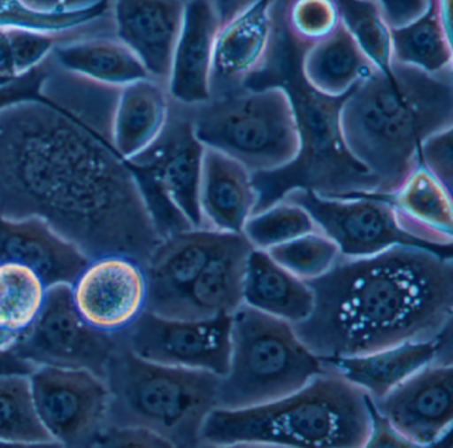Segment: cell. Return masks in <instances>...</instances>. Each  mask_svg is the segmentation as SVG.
I'll return each mask as SVG.
<instances>
[{"instance_id":"6da1fadb","label":"cell","mask_w":453,"mask_h":448,"mask_svg":"<svg viewBox=\"0 0 453 448\" xmlns=\"http://www.w3.org/2000/svg\"><path fill=\"white\" fill-rule=\"evenodd\" d=\"M119 89L49 58L39 97L0 110V214L42 220L89 259L124 254L144 266L161 237L113 145Z\"/></svg>"},{"instance_id":"8d00e7d4","label":"cell","mask_w":453,"mask_h":448,"mask_svg":"<svg viewBox=\"0 0 453 448\" xmlns=\"http://www.w3.org/2000/svg\"><path fill=\"white\" fill-rule=\"evenodd\" d=\"M266 251L283 269L304 282L322 277L342 257L338 246L320 232L307 233Z\"/></svg>"},{"instance_id":"7402d4cb","label":"cell","mask_w":453,"mask_h":448,"mask_svg":"<svg viewBox=\"0 0 453 448\" xmlns=\"http://www.w3.org/2000/svg\"><path fill=\"white\" fill-rule=\"evenodd\" d=\"M251 249L253 246L243 235L227 233L168 317L184 320L232 317L243 305V277Z\"/></svg>"},{"instance_id":"74e56055","label":"cell","mask_w":453,"mask_h":448,"mask_svg":"<svg viewBox=\"0 0 453 448\" xmlns=\"http://www.w3.org/2000/svg\"><path fill=\"white\" fill-rule=\"evenodd\" d=\"M452 132L453 128H448L432 135L418 150V164L449 192L453 184Z\"/></svg>"},{"instance_id":"d6986e66","label":"cell","mask_w":453,"mask_h":448,"mask_svg":"<svg viewBox=\"0 0 453 448\" xmlns=\"http://www.w3.org/2000/svg\"><path fill=\"white\" fill-rule=\"evenodd\" d=\"M88 261L78 246L42 220L0 214V262L30 267L47 288L73 285Z\"/></svg>"},{"instance_id":"8992f818","label":"cell","mask_w":453,"mask_h":448,"mask_svg":"<svg viewBox=\"0 0 453 448\" xmlns=\"http://www.w3.org/2000/svg\"><path fill=\"white\" fill-rule=\"evenodd\" d=\"M221 376L142 359L126 344L105 371L111 392L107 426L150 429L169 447H201V431L217 408Z\"/></svg>"},{"instance_id":"30bf717a","label":"cell","mask_w":453,"mask_h":448,"mask_svg":"<svg viewBox=\"0 0 453 448\" xmlns=\"http://www.w3.org/2000/svg\"><path fill=\"white\" fill-rule=\"evenodd\" d=\"M123 344V333H103L79 314L70 285H55L47 288L38 318L12 349L35 367L81 368L104 379Z\"/></svg>"},{"instance_id":"9c48e42d","label":"cell","mask_w":453,"mask_h":448,"mask_svg":"<svg viewBox=\"0 0 453 448\" xmlns=\"http://www.w3.org/2000/svg\"><path fill=\"white\" fill-rule=\"evenodd\" d=\"M203 152L189 105L172 100L168 121L157 139L126 161L147 205L174 206L193 228H203L198 196Z\"/></svg>"},{"instance_id":"d4e9b609","label":"cell","mask_w":453,"mask_h":448,"mask_svg":"<svg viewBox=\"0 0 453 448\" xmlns=\"http://www.w3.org/2000/svg\"><path fill=\"white\" fill-rule=\"evenodd\" d=\"M166 84L152 78L119 89L112 118V142L124 160L150 147L163 131L171 112Z\"/></svg>"},{"instance_id":"44dd1931","label":"cell","mask_w":453,"mask_h":448,"mask_svg":"<svg viewBox=\"0 0 453 448\" xmlns=\"http://www.w3.org/2000/svg\"><path fill=\"white\" fill-rule=\"evenodd\" d=\"M219 30L209 0H188L166 81L174 102L196 105L211 99V60Z\"/></svg>"},{"instance_id":"2e32d148","label":"cell","mask_w":453,"mask_h":448,"mask_svg":"<svg viewBox=\"0 0 453 448\" xmlns=\"http://www.w3.org/2000/svg\"><path fill=\"white\" fill-rule=\"evenodd\" d=\"M275 34V0H259L219 27L211 60V97L248 86L261 73Z\"/></svg>"},{"instance_id":"484cf974","label":"cell","mask_w":453,"mask_h":448,"mask_svg":"<svg viewBox=\"0 0 453 448\" xmlns=\"http://www.w3.org/2000/svg\"><path fill=\"white\" fill-rule=\"evenodd\" d=\"M243 305L291 325L309 317L314 294L304 281L278 265L270 254L251 249L243 277Z\"/></svg>"},{"instance_id":"7a4b0ae2","label":"cell","mask_w":453,"mask_h":448,"mask_svg":"<svg viewBox=\"0 0 453 448\" xmlns=\"http://www.w3.org/2000/svg\"><path fill=\"white\" fill-rule=\"evenodd\" d=\"M307 285L314 306L294 330L320 359L432 341L452 328V251L395 245L372 256L341 257Z\"/></svg>"},{"instance_id":"ffe728a7","label":"cell","mask_w":453,"mask_h":448,"mask_svg":"<svg viewBox=\"0 0 453 448\" xmlns=\"http://www.w3.org/2000/svg\"><path fill=\"white\" fill-rule=\"evenodd\" d=\"M437 359H453L450 330L432 341L404 342L370 354L323 360L330 370L359 387L368 399L376 400Z\"/></svg>"},{"instance_id":"83f0119b","label":"cell","mask_w":453,"mask_h":448,"mask_svg":"<svg viewBox=\"0 0 453 448\" xmlns=\"http://www.w3.org/2000/svg\"><path fill=\"white\" fill-rule=\"evenodd\" d=\"M375 70L342 23L333 35L310 47L301 62L304 81L331 97H346Z\"/></svg>"},{"instance_id":"4dcf8cb0","label":"cell","mask_w":453,"mask_h":448,"mask_svg":"<svg viewBox=\"0 0 453 448\" xmlns=\"http://www.w3.org/2000/svg\"><path fill=\"white\" fill-rule=\"evenodd\" d=\"M0 444L57 445L36 415L28 375H0Z\"/></svg>"},{"instance_id":"4316f807","label":"cell","mask_w":453,"mask_h":448,"mask_svg":"<svg viewBox=\"0 0 453 448\" xmlns=\"http://www.w3.org/2000/svg\"><path fill=\"white\" fill-rule=\"evenodd\" d=\"M50 59L71 75L112 89L150 78L139 58L115 36L63 39Z\"/></svg>"},{"instance_id":"9a60e30c","label":"cell","mask_w":453,"mask_h":448,"mask_svg":"<svg viewBox=\"0 0 453 448\" xmlns=\"http://www.w3.org/2000/svg\"><path fill=\"white\" fill-rule=\"evenodd\" d=\"M79 314L97 330L124 333L147 310L144 266L124 254H107L87 262L71 285Z\"/></svg>"},{"instance_id":"8fae6325","label":"cell","mask_w":453,"mask_h":448,"mask_svg":"<svg viewBox=\"0 0 453 448\" xmlns=\"http://www.w3.org/2000/svg\"><path fill=\"white\" fill-rule=\"evenodd\" d=\"M28 381L36 415L55 444L96 445L110 416L105 379L81 368L39 366Z\"/></svg>"},{"instance_id":"ab89813d","label":"cell","mask_w":453,"mask_h":448,"mask_svg":"<svg viewBox=\"0 0 453 448\" xmlns=\"http://www.w3.org/2000/svg\"><path fill=\"white\" fill-rule=\"evenodd\" d=\"M47 71H49V59L15 83L0 87V110L39 97Z\"/></svg>"},{"instance_id":"5b68a950","label":"cell","mask_w":453,"mask_h":448,"mask_svg":"<svg viewBox=\"0 0 453 448\" xmlns=\"http://www.w3.org/2000/svg\"><path fill=\"white\" fill-rule=\"evenodd\" d=\"M372 429L367 395L326 366L302 389L274 402L214 408L201 431V447H367Z\"/></svg>"},{"instance_id":"ac0fdd59","label":"cell","mask_w":453,"mask_h":448,"mask_svg":"<svg viewBox=\"0 0 453 448\" xmlns=\"http://www.w3.org/2000/svg\"><path fill=\"white\" fill-rule=\"evenodd\" d=\"M226 235L195 228L163 238L144 265L148 282L147 310L168 317Z\"/></svg>"},{"instance_id":"5bb4252c","label":"cell","mask_w":453,"mask_h":448,"mask_svg":"<svg viewBox=\"0 0 453 448\" xmlns=\"http://www.w3.org/2000/svg\"><path fill=\"white\" fill-rule=\"evenodd\" d=\"M453 359H437L397 384L388 394L370 400L410 447L439 444L452 431Z\"/></svg>"},{"instance_id":"52a82bcc","label":"cell","mask_w":453,"mask_h":448,"mask_svg":"<svg viewBox=\"0 0 453 448\" xmlns=\"http://www.w3.org/2000/svg\"><path fill=\"white\" fill-rule=\"evenodd\" d=\"M326 370L294 326L242 306L232 315L230 357L219 378L217 408L242 410L280 399Z\"/></svg>"},{"instance_id":"3957f363","label":"cell","mask_w":453,"mask_h":448,"mask_svg":"<svg viewBox=\"0 0 453 448\" xmlns=\"http://www.w3.org/2000/svg\"><path fill=\"white\" fill-rule=\"evenodd\" d=\"M341 128L351 155L375 177L378 195H391L418 166L424 140L453 128V71L376 68L344 97Z\"/></svg>"},{"instance_id":"836d02e7","label":"cell","mask_w":453,"mask_h":448,"mask_svg":"<svg viewBox=\"0 0 453 448\" xmlns=\"http://www.w3.org/2000/svg\"><path fill=\"white\" fill-rule=\"evenodd\" d=\"M107 14H110V0L89 9L68 12H38L25 0H0V28L65 35L100 22Z\"/></svg>"},{"instance_id":"f6af8a7d","label":"cell","mask_w":453,"mask_h":448,"mask_svg":"<svg viewBox=\"0 0 453 448\" xmlns=\"http://www.w3.org/2000/svg\"><path fill=\"white\" fill-rule=\"evenodd\" d=\"M185 2H188V0H185Z\"/></svg>"},{"instance_id":"d6a6232c","label":"cell","mask_w":453,"mask_h":448,"mask_svg":"<svg viewBox=\"0 0 453 448\" xmlns=\"http://www.w3.org/2000/svg\"><path fill=\"white\" fill-rule=\"evenodd\" d=\"M341 22L378 70L391 66V27L376 0H336Z\"/></svg>"},{"instance_id":"1f68e13d","label":"cell","mask_w":453,"mask_h":448,"mask_svg":"<svg viewBox=\"0 0 453 448\" xmlns=\"http://www.w3.org/2000/svg\"><path fill=\"white\" fill-rule=\"evenodd\" d=\"M275 18L302 52L333 35L342 23L336 0H275Z\"/></svg>"},{"instance_id":"b9f144b4","label":"cell","mask_w":453,"mask_h":448,"mask_svg":"<svg viewBox=\"0 0 453 448\" xmlns=\"http://www.w3.org/2000/svg\"><path fill=\"white\" fill-rule=\"evenodd\" d=\"M25 2L38 12H68L89 9L107 0H25Z\"/></svg>"},{"instance_id":"ba28073f","label":"cell","mask_w":453,"mask_h":448,"mask_svg":"<svg viewBox=\"0 0 453 448\" xmlns=\"http://www.w3.org/2000/svg\"><path fill=\"white\" fill-rule=\"evenodd\" d=\"M189 107L201 144L253 174L282 168L298 152L296 113L283 87H243Z\"/></svg>"},{"instance_id":"277c9868","label":"cell","mask_w":453,"mask_h":448,"mask_svg":"<svg viewBox=\"0 0 453 448\" xmlns=\"http://www.w3.org/2000/svg\"><path fill=\"white\" fill-rule=\"evenodd\" d=\"M302 57L303 52L277 27L264 70L246 86H280L288 91L299 142L298 152L288 166L253 174L254 213L296 189L323 197L378 195L375 177L351 155L342 134L341 110L347 95L331 97L314 91L302 76Z\"/></svg>"},{"instance_id":"d590c367","label":"cell","mask_w":453,"mask_h":448,"mask_svg":"<svg viewBox=\"0 0 453 448\" xmlns=\"http://www.w3.org/2000/svg\"><path fill=\"white\" fill-rule=\"evenodd\" d=\"M65 35L0 28V87L15 83L43 65Z\"/></svg>"},{"instance_id":"4fadbf2b","label":"cell","mask_w":453,"mask_h":448,"mask_svg":"<svg viewBox=\"0 0 453 448\" xmlns=\"http://www.w3.org/2000/svg\"><path fill=\"white\" fill-rule=\"evenodd\" d=\"M282 200L306 209L318 232L338 246L342 257H367L395 245H418L397 227L386 196L323 197L296 189Z\"/></svg>"},{"instance_id":"f546056e","label":"cell","mask_w":453,"mask_h":448,"mask_svg":"<svg viewBox=\"0 0 453 448\" xmlns=\"http://www.w3.org/2000/svg\"><path fill=\"white\" fill-rule=\"evenodd\" d=\"M47 286L30 267L0 262V334L15 344L38 318Z\"/></svg>"},{"instance_id":"7c38bea8","label":"cell","mask_w":453,"mask_h":448,"mask_svg":"<svg viewBox=\"0 0 453 448\" xmlns=\"http://www.w3.org/2000/svg\"><path fill=\"white\" fill-rule=\"evenodd\" d=\"M230 330L232 317L184 320L145 310L123 339L142 359L222 376L229 366Z\"/></svg>"},{"instance_id":"f35d334b","label":"cell","mask_w":453,"mask_h":448,"mask_svg":"<svg viewBox=\"0 0 453 448\" xmlns=\"http://www.w3.org/2000/svg\"><path fill=\"white\" fill-rule=\"evenodd\" d=\"M95 447H169L150 429L136 426H107Z\"/></svg>"},{"instance_id":"603a6c76","label":"cell","mask_w":453,"mask_h":448,"mask_svg":"<svg viewBox=\"0 0 453 448\" xmlns=\"http://www.w3.org/2000/svg\"><path fill=\"white\" fill-rule=\"evenodd\" d=\"M397 227L413 243L436 251L453 245L452 192L418 164L391 195L386 196Z\"/></svg>"},{"instance_id":"60d3db41","label":"cell","mask_w":453,"mask_h":448,"mask_svg":"<svg viewBox=\"0 0 453 448\" xmlns=\"http://www.w3.org/2000/svg\"><path fill=\"white\" fill-rule=\"evenodd\" d=\"M389 27H400L420 17L429 0H376Z\"/></svg>"},{"instance_id":"ee69618b","label":"cell","mask_w":453,"mask_h":448,"mask_svg":"<svg viewBox=\"0 0 453 448\" xmlns=\"http://www.w3.org/2000/svg\"><path fill=\"white\" fill-rule=\"evenodd\" d=\"M35 366L15 354L14 350H0V375H30Z\"/></svg>"},{"instance_id":"7bdbcfd3","label":"cell","mask_w":453,"mask_h":448,"mask_svg":"<svg viewBox=\"0 0 453 448\" xmlns=\"http://www.w3.org/2000/svg\"><path fill=\"white\" fill-rule=\"evenodd\" d=\"M219 20V27L250 9L259 0H209Z\"/></svg>"},{"instance_id":"cb8c5ba5","label":"cell","mask_w":453,"mask_h":448,"mask_svg":"<svg viewBox=\"0 0 453 448\" xmlns=\"http://www.w3.org/2000/svg\"><path fill=\"white\" fill-rule=\"evenodd\" d=\"M198 203L203 228L242 235L256 211L253 174L229 156L205 148Z\"/></svg>"},{"instance_id":"e575fe53","label":"cell","mask_w":453,"mask_h":448,"mask_svg":"<svg viewBox=\"0 0 453 448\" xmlns=\"http://www.w3.org/2000/svg\"><path fill=\"white\" fill-rule=\"evenodd\" d=\"M311 232L318 230L306 209L286 200L251 214L242 229L248 243L265 251Z\"/></svg>"},{"instance_id":"f1b7e54d","label":"cell","mask_w":453,"mask_h":448,"mask_svg":"<svg viewBox=\"0 0 453 448\" xmlns=\"http://www.w3.org/2000/svg\"><path fill=\"white\" fill-rule=\"evenodd\" d=\"M391 63L428 73L453 71L450 12L439 0H429L426 12L407 25L391 28Z\"/></svg>"},{"instance_id":"e0dca14e","label":"cell","mask_w":453,"mask_h":448,"mask_svg":"<svg viewBox=\"0 0 453 448\" xmlns=\"http://www.w3.org/2000/svg\"><path fill=\"white\" fill-rule=\"evenodd\" d=\"M185 0H110L113 36L128 47L150 78L166 84L184 20Z\"/></svg>"}]
</instances>
